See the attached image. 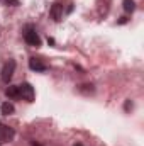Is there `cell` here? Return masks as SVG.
Wrapping results in <instances>:
<instances>
[{
  "label": "cell",
  "mask_w": 144,
  "mask_h": 146,
  "mask_svg": "<svg viewBox=\"0 0 144 146\" xmlns=\"http://www.w3.org/2000/svg\"><path fill=\"white\" fill-rule=\"evenodd\" d=\"M14 72H15V61L14 60H9L3 65V68H2V80L5 83H9L12 80V76H14Z\"/></svg>",
  "instance_id": "cell-1"
},
{
  "label": "cell",
  "mask_w": 144,
  "mask_h": 146,
  "mask_svg": "<svg viewBox=\"0 0 144 146\" xmlns=\"http://www.w3.org/2000/svg\"><path fill=\"white\" fill-rule=\"evenodd\" d=\"M19 94H20V97H22L24 100H27V102H32V100H34V88H32L31 83H22V85H19Z\"/></svg>",
  "instance_id": "cell-2"
},
{
  "label": "cell",
  "mask_w": 144,
  "mask_h": 146,
  "mask_svg": "<svg viewBox=\"0 0 144 146\" xmlns=\"http://www.w3.org/2000/svg\"><path fill=\"white\" fill-rule=\"evenodd\" d=\"M24 39H26V42L27 44H31V46H41V37H39V34H37L34 29H27L26 33H24Z\"/></svg>",
  "instance_id": "cell-3"
},
{
  "label": "cell",
  "mask_w": 144,
  "mask_h": 146,
  "mask_svg": "<svg viewBox=\"0 0 144 146\" xmlns=\"http://www.w3.org/2000/svg\"><path fill=\"white\" fill-rule=\"evenodd\" d=\"M51 17L56 22H59L63 19V5L61 3H53V7H51Z\"/></svg>",
  "instance_id": "cell-4"
},
{
  "label": "cell",
  "mask_w": 144,
  "mask_h": 146,
  "mask_svg": "<svg viewBox=\"0 0 144 146\" xmlns=\"http://www.w3.org/2000/svg\"><path fill=\"white\" fill-rule=\"evenodd\" d=\"M29 68L34 70V72H44L46 70V65L41 60H37V58H31L29 60Z\"/></svg>",
  "instance_id": "cell-5"
},
{
  "label": "cell",
  "mask_w": 144,
  "mask_h": 146,
  "mask_svg": "<svg viewBox=\"0 0 144 146\" xmlns=\"http://www.w3.org/2000/svg\"><path fill=\"white\" fill-rule=\"evenodd\" d=\"M5 94H7V97H10V99H19V97H20V94H19V85H9L7 90H5Z\"/></svg>",
  "instance_id": "cell-6"
},
{
  "label": "cell",
  "mask_w": 144,
  "mask_h": 146,
  "mask_svg": "<svg viewBox=\"0 0 144 146\" xmlns=\"http://www.w3.org/2000/svg\"><path fill=\"white\" fill-rule=\"evenodd\" d=\"M14 106L10 104V102H5V104H2V114L3 115H10V114H14Z\"/></svg>",
  "instance_id": "cell-7"
},
{
  "label": "cell",
  "mask_w": 144,
  "mask_h": 146,
  "mask_svg": "<svg viewBox=\"0 0 144 146\" xmlns=\"http://www.w3.org/2000/svg\"><path fill=\"white\" fill-rule=\"evenodd\" d=\"M134 9H136L134 0H124V10L126 12H134Z\"/></svg>",
  "instance_id": "cell-8"
},
{
  "label": "cell",
  "mask_w": 144,
  "mask_h": 146,
  "mask_svg": "<svg viewBox=\"0 0 144 146\" xmlns=\"http://www.w3.org/2000/svg\"><path fill=\"white\" fill-rule=\"evenodd\" d=\"M5 3H10V5H14V7H17L19 5V0H3Z\"/></svg>",
  "instance_id": "cell-9"
},
{
  "label": "cell",
  "mask_w": 144,
  "mask_h": 146,
  "mask_svg": "<svg viewBox=\"0 0 144 146\" xmlns=\"http://www.w3.org/2000/svg\"><path fill=\"white\" fill-rule=\"evenodd\" d=\"M75 146H81V145H75Z\"/></svg>",
  "instance_id": "cell-10"
}]
</instances>
